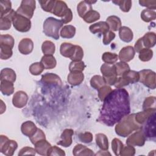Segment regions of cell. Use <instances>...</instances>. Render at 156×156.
I'll use <instances>...</instances> for the list:
<instances>
[{"instance_id": "6da1fadb", "label": "cell", "mask_w": 156, "mask_h": 156, "mask_svg": "<svg viewBox=\"0 0 156 156\" xmlns=\"http://www.w3.org/2000/svg\"><path fill=\"white\" fill-rule=\"evenodd\" d=\"M103 102L98 120L107 126H114L130 113L129 95L124 88L112 90Z\"/></svg>"}, {"instance_id": "7bdbcfd3", "label": "cell", "mask_w": 156, "mask_h": 156, "mask_svg": "<svg viewBox=\"0 0 156 156\" xmlns=\"http://www.w3.org/2000/svg\"><path fill=\"white\" fill-rule=\"evenodd\" d=\"M85 68V65L82 61H72L69 65L70 72L80 71L82 72Z\"/></svg>"}, {"instance_id": "e575fe53", "label": "cell", "mask_w": 156, "mask_h": 156, "mask_svg": "<svg viewBox=\"0 0 156 156\" xmlns=\"http://www.w3.org/2000/svg\"><path fill=\"white\" fill-rule=\"evenodd\" d=\"M90 85L93 88L98 90L101 87L105 85L106 83L103 77L99 75H95L91 77L90 80Z\"/></svg>"}, {"instance_id": "836d02e7", "label": "cell", "mask_w": 156, "mask_h": 156, "mask_svg": "<svg viewBox=\"0 0 156 156\" xmlns=\"http://www.w3.org/2000/svg\"><path fill=\"white\" fill-rule=\"evenodd\" d=\"M41 50L44 55H53L55 52V46L53 42L49 40L44 41L41 45Z\"/></svg>"}, {"instance_id": "603a6c76", "label": "cell", "mask_w": 156, "mask_h": 156, "mask_svg": "<svg viewBox=\"0 0 156 156\" xmlns=\"http://www.w3.org/2000/svg\"><path fill=\"white\" fill-rule=\"evenodd\" d=\"M119 36L122 41L129 43L133 40V32L129 27L122 26L119 29Z\"/></svg>"}, {"instance_id": "5bb4252c", "label": "cell", "mask_w": 156, "mask_h": 156, "mask_svg": "<svg viewBox=\"0 0 156 156\" xmlns=\"http://www.w3.org/2000/svg\"><path fill=\"white\" fill-rule=\"evenodd\" d=\"M34 49V43L30 38H23L18 44V50L23 55L30 54Z\"/></svg>"}, {"instance_id": "8d00e7d4", "label": "cell", "mask_w": 156, "mask_h": 156, "mask_svg": "<svg viewBox=\"0 0 156 156\" xmlns=\"http://www.w3.org/2000/svg\"><path fill=\"white\" fill-rule=\"evenodd\" d=\"M12 10V3L10 1H0V18H2Z\"/></svg>"}, {"instance_id": "3957f363", "label": "cell", "mask_w": 156, "mask_h": 156, "mask_svg": "<svg viewBox=\"0 0 156 156\" xmlns=\"http://www.w3.org/2000/svg\"><path fill=\"white\" fill-rule=\"evenodd\" d=\"M63 23L60 20L54 17L47 18L43 23V33L48 37L55 40L59 39V30L63 26Z\"/></svg>"}, {"instance_id": "484cf974", "label": "cell", "mask_w": 156, "mask_h": 156, "mask_svg": "<svg viewBox=\"0 0 156 156\" xmlns=\"http://www.w3.org/2000/svg\"><path fill=\"white\" fill-rule=\"evenodd\" d=\"M155 112L154 109H147L143 112H140L137 113H135V119L136 122L140 125H143L149 116L154 112Z\"/></svg>"}, {"instance_id": "ac0fdd59", "label": "cell", "mask_w": 156, "mask_h": 156, "mask_svg": "<svg viewBox=\"0 0 156 156\" xmlns=\"http://www.w3.org/2000/svg\"><path fill=\"white\" fill-rule=\"evenodd\" d=\"M84 79V74L80 71L70 72L67 77L68 83L73 86L80 85Z\"/></svg>"}, {"instance_id": "f6af8a7d", "label": "cell", "mask_w": 156, "mask_h": 156, "mask_svg": "<svg viewBox=\"0 0 156 156\" xmlns=\"http://www.w3.org/2000/svg\"><path fill=\"white\" fill-rule=\"evenodd\" d=\"M116 73L117 76H121L125 72L129 71L130 69V67L129 65L126 62H119L116 63L115 65Z\"/></svg>"}, {"instance_id": "11a10c76", "label": "cell", "mask_w": 156, "mask_h": 156, "mask_svg": "<svg viewBox=\"0 0 156 156\" xmlns=\"http://www.w3.org/2000/svg\"><path fill=\"white\" fill-rule=\"evenodd\" d=\"M139 4L143 7H146L149 10H155L156 8L155 0H140Z\"/></svg>"}, {"instance_id": "c3c4849f", "label": "cell", "mask_w": 156, "mask_h": 156, "mask_svg": "<svg viewBox=\"0 0 156 156\" xmlns=\"http://www.w3.org/2000/svg\"><path fill=\"white\" fill-rule=\"evenodd\" d=\"M55 1H51V0H40L39 1V3L41 5V7L42 9L47 12H52V10L54 9V5H55Z\"/></svg>"}, {"instance_id": "f35d334b", "label": "cell", "mask_w": 156, "mask_h": 156, "mask_svg": "<svg viewBox=\"0 0 156 156\" xmlns=\"http://www.w3.org/2000/svg\"><path fill=\"white\" fill-rule=\"evenodd\" d=\"M15 40L13 37L9 34L1 35L0 36V45L7 46L12 49L13 48Z\"/></svg>"}, {"instance_id": "6125c7cd", "label": "cell", "mask_w": 156, "mask_h": 156, "mask_svg": "<svg viewBox=\"0 0 156 156\" xmlns=\"http://www.w3.org/2000/svg\"><path fill=\"white\" fill-rule=\"evenodd\" d=\"M129 83L127 82V81L122 76H120L119 77H118V79L115 83L114 86L117 88H121L124 86L128 85Z\"/></svg>"}, {"instance_id": "7a4b0ae2", "label": "cell", "mask_w": 156, "mask_h": 156, "mask_svg": "<svg viewBox=\"0 0 156 156\" xmlns=\"http://www.w3.org/2000/svg\"><path fill=\"white\" fill-rule=\"evenodd\" d=\"M141 129V125L138 124L135 119V113L124 117L119 121L115 127L117 135L122 137H127L133 131Z\"/></svg>"}, {"instance_id": "7c38bea8", "label": "cell", "mask_w": 156, "mask_h": 156, "mask_svg": "<svg viewBox=\"0 0 156 156\" xmlns=\"http://www.w3.org/2000/svg\"><path fill=\"white\" fill-rule=\"evenodd\" d=\"M28 96L26 92L23 91H16L12 98V104L16 108L24 107L27 102Z\"/></svg>"}, {"instance_id": "9a60e30c", "label": "cell", "mask_w": 156, "mask_h": 156, "mask_svg": "<svg viewBox=\"0 0 156 156\" xmlns=\"http://www.w3.org/2000/svg\"><path fill=\"white\" fill-rule=\"evenodd\" d=\"M41 82L46 85H56L59 87L62 85V80L60 77L55 74L50 73L42 75Z\"/></svg>"}, {"instance_id": "d4e9b609", "label": "cell", "mask_w": 156, "mask_h": 156, "mask_svg": "<svg viewBox=\"0 0 156 156\" xmlns=\"http://www.w3.org/2000/svg\"><path fill=\"white\" fill-rule=\"evenodd\" d=\"M16 75L14 70L9 68H5L1 71L0 79L1 80H5L14 83L16 80Z\"/></svg>"}, {"instance_id": "ffe728a7", "label": "cell", "mask_w": 156, "mask_h": 156, "mask_svg": "<svg viewBox=\"0 0 156 156\" xmlns=\"http://www.w3.org/2000/svg\"><path fill=\"white\" fill-rule=\"evenodd\" d=\"M34 146L36 152L41 155H48V151L52 146L51 144L46 140V139L38 141L34 144Z\"/></svg>"}, {"instance_id": "d6a6232c", "label": "cell", "mask_w": 156, "mask_h": 156, "mask_svg": "<svg viewBox=\"0 0 156 156\" xmlns=\"http://www.w3.org/2000/svg\"><path fill=\"white\" fill-rule=\"evenodd\" d=\"M129 83H135L139 81L140 75L139 73L133 70H129L125 72L122 76Z\"/></svg>"}, {"instance_id": "f5cc1de1", "label": "cell", "mask_w": 156, "mask_h": 156, "mask_svg": "<svg viewBox=\"0 0 156 156\" xmlns=\"http://www.w3.org/2000/svg\"><path fill=\"white\" fill-rule=\"evenodd\" d=\"M12 22V20L5 16L0 18V29L1 30L9 29L11 27Z\"/></svg>"}, {"instance_id": "5b68a950", "label": "cell", "mask_w": 156, "mask_h": 156, "mask_svg": "<svg viewBox=\"0 0 156 156\" xmlns=\"http://www.w3.org/2000/svg\"><path fill=\"white\" fill-rule=\"evenodd\" d=\"M101 71L106 84L114 85L118 79L115 65L104 63L101 66Z\"/></svg>"}, {"instance_id": "8fae6325", "label": "cell", "mask_w": 156, "mask_h": 156, "mask_svg": "<svg viewBox=\"0 0 156 156\" xmlns=\"http://www.w3.org/2000/svg\"><path fill=\"white\" fill-rule=\"evenodd\" d=\"M145 141V136L142 130H140L132 133L127 138L126 140V144L132 146H143Z\"/></svg>"}, {"instance_id": "680465c9", "label": "cell", "mask_w": 156, "mask_h": 156, "mask_svg": "<svg viewBox=\"0 0 156 156\" xmlns=\"http://www.w3.org/2000/svg\"><path fill=\"white\" fill-rule=\"evenodd\" d=\"M135 154V149L133 146L127 145L124 146L120 154L121 156H133Z\"/></svg>"}, {"instance_id": "681fc988", "label": "cell", "mask_w": 156, "mask_h": 156, "mask_svg": "<svg viewBox=\"0 0 156 156\" xmlns=\"http://www.w3.org/2000/svg\"><path fill=\"white\" fill-rule=\"evenodd\" d=\"M155 103L156 99L155 96H149L145 99L143 105V110L147 109H154L155 110Z\"/></svg>"}, {"instance_id": "1f68e13d", "label": "cell", "mask_w": 156, "mask_h": 156, "mask_svg": "<svg viewBox=\"0 0 156 156\" xmlns=\"http://www.w3.org/2000/svg\"><path fill=\"white\" fill-rule=\"evenodd\" d=\"M76 34V27L72 25L64 26L60 30V35L63 38H72Z\"/></svg>"}, {"instance_id": "f907efd6", "label": "cell", "mask_w": 156, "mask_h": 156, "mask_svg": "<svg viewBox=\"0 0 156 156\" xmlns=\"http://www.w3.org/2000/svg\"><path fill=\"white\" fill-rule=\"evenodd\" d=\"M29 139L32 143L34 145L38 141L43 139H46V136L43 130L40 129H37L35 133L32 136L29 137Z\"/></svg>"}, {"instance_id": "30bf717a", "label": "cell", "mask_w": 156, "mask_h": 156, "mask_svg": "<svg viewBox=\"0 0 156 156\" xmlns=\"http://www.w3.org/2000/svg\"><path fill=\"white\" fill-rule=\"evenodd\" d=\"M141 83L150 89H155L156 87L155 73L151 69H143L138 72Z\"/></svg>"}, {"instance_id": "4fadbf2b", "label": "cell", "mask_w": 156, "mask_h": 156, "mask_svg": "<svg viewBox=\"0 0 156 156\" xmlns=\"http://www.w3.org/2000/svg\"><path fill=\"white\" fill-rule=\"evenodd\" d=\"M135 51L132 46H127L122 48L119 52L118 58L121 62H128L132 60L135 56Z\"/></svg>"}, {"instance_id": "74e56055", "label": "cell", "mask_w": 156, "mask_h": 156, "mask_svg": "<svg viewBox=\"0 0 156 156\" xmlns=\"http://www.w3.org/2000/svg\"><path fill=\"white\" fill-rule=\"evenodd\" d=\"M82 18L86 23H92L100 18V14L98 12L91 10L88 12Z\"/></svg>"}, {"instance_id": "ee69618b", "label": "cell", "mask_w": 156, "mask_h": 156, "mask_svg": "<svg viewBox=\"0 0 156 156\" xmlns=\"http://www.w3.org/2000/svg\"><path fill=\"white\" fill-rule=\"evenodd\" d=\"M124 147L122 143L118 138H114L112 141V149L115 155H120Z\"/></svg>"}, {"instance_id": "f546056e", "label": "cell", "mask_w": 156, "mask_h": 156, "mask_svg": "<svg viewBox=\"0 0 156 156\" xmlns=\"http://www.w3.org/2000/svg\"><path fill=\"white\" fill-rule=\"evenodd\" d=\"M1 91L2 94L10 96L14 92L13 83L8 80H1Z\"/></svg>"}, {"instance_id": "d590c367", "label": "cell", "mask_w": 156, "mask_h": 156, "mask_svg": "<svg viewBox=\"0 0 156 156\" xmlns=\"http://www.w3.org/2000/svg\"><path fill=\"white\" fill-rule=\"evenodd\" d=\"M141 18L143 21L148 23L155 20L156 13L154 10L146 9L141 12Z\"/></svg>"}, {"instance_id": "4dcf8cb0", "label": "cell", "mask_w": 156, "mask_h": 156, "mask_svg": "<svg viewBox=\"0 0 156 156\" xmlns=\"http://www.w3.org/2000/svg\"><path fill=\"white\" fill-rule=\"evenodd\" d=\"M96 143L98 146L102 150L106 151L108 149V142L107 136L103 133L96 135Z\"/></svg>"}, {"instance_id": "277c9868", "label": "cell", "mask_w": 156, "mask_h": 156, "mask_svg": "<svg viewBox=\"0 0 156 156\" xmlns=\"http://www.w3.org/2000/svg\"><path fill=\"white\" fill-rule=\"evenodd\" d=\"M52 13L60 17L61 21L63 24L71 22L73 19L72 11L63 1H55Z\"/></svg>"}, {"instance_id": "d6986e66", "label": "cell", "mask_w": 156, "mask_h": 156, "mask_svg": "<svg viewBox=\"0 0 156 156\" xmlns=\"http://www.w3.org/2000/svg\"><path fill=\"white\" fill-rule=\"evenodd\" d=\"M89 29L94 34H101L104 35L109 30V26L106 22L99 21L91 25L89 27Z\"/></svg>"}, {"instance_id": "be15d7a7", "label": "cell", "mask_w": 156, "mask_h": 156, "mask_svg": "<svg viewBox=\"0 0 156 156\" xmlns=\"http://www.w3.org/2000/svg\"><path fill=\"white\" fill-rule=\"evenodd\" d=\"M144 48H145L143 46V42H142V39H141V38H140L135 43V46H134V50L136 52L139 53L140 51H141Z\"/></svg>"}, {"instance_id": "60d3db41", "label": "cell", "mask_w": 156, "mask_h": 156, "mask_svg": "<svg viewBox=\"0 0 156 156\" xmlns=\"http://www.w3.org/2000/svg\"><path fill=\"white\" fill-rule=\"evenodd\" d=\"M118 59V55L117 54L110 52H105L102 55V60L105 63L113 64L117 62Z\"/></svg>"}, {"instance_id": "44dd1931", "label": "cell", "mask_w": 156, "mask_h": 156, "mask_svg": "<svg viewBox=\"0 0 156 156\" xmlns=\"http://www.w3.org/2000/svg\"><path fill=\"white\" fill-rule=\"evenodd\" d=\"M36 125L31 121H27L23 122L21 126V130L23 135L30 137L37 130Z\"/></svg>"}, {"instance_id": "cb8c5ba5", "label": "cell", "mask_w": 156, "mask_h": 156, "mask_svg": "<svg viewBox=\"0 0 156 156\" xmlns=\"http://www.w3.org/2000/svg\"><path fill=\"white\" fill-rule=\"evenodd\" d=\"M73 154L75 156H79V155H94L93 151L86 147L85 146H83L81 144H78L75 146L73 150Z\"/></svg>"}, {"instance_id": "94428289", "label": "cell", "mask_w": 156, "mask_h": 156, "mask_svg": "<svg viewBox=\"0 0 156 156\" xmlns=\"http://www.w3.org/2000/svg\"><path fill=\"white\" fill-rule=\"evenodd\" d=\"M36 154V151L34 148L30 147H24L23 148H22L19 153H18V155L21 156V155H35Z\"/></svg>"}, {"instance_id": "91938a15", "label": "cell", "mask_w": 156, "mask_h": 156, "mask_svg": "<svg viewBox=\"0 0 156 156\" xmlns=\"http://www.w3.org/2000/svg\"><path fill=\"white\" fill-rule=\"evenodd\" d=\"M115 38V34L112 30H108L105 34H104L103 37V43L105 45L109 44L110 42L113 40Z\"/></svg>"}, {"instance_id": "f1b7e54d", "label": "cell", "mask_w": 156, "mask_h": 156, "mask_svg": "<svg viewBox=\"0 0 156 156\" xmlns=\"http://www.w3.org/2000/svg\"><path fill=\"white\" fill-rule=\"evenodd\" d=\"M93 10L91 4L89 1H83L80 2L77 7V13L80 17L83 18L88 12Z\"/></svg>"}, {"instance_id": "52a82bcc", "label": "cell", "mask_w": 156, "mask_h": 156, "mask_svg": "<svg viewBox=\"0 0 156 156\" xmlns=\"http://www.w3.org/2000/svg\"><path fill=\"white\" fill-rule=\"evenodd\" d=\"M35 3V1L34 0H23L16 12L18 14L30 20L34 15L36 7Z\"/></svg>"}, {"instance_id": "9f6ffc18", "label": "cell", "mask_w": 156, "mask_h": 156, "mask_svg": "<svg viewBox=\"0 0 156 156\" xmlns=\"http://www.w3.org/2000/svg\"><path fill=\"white\" fill-rule=\"evenodd\" d=\"M83 57V51L82 48L78 45L76 46L75 53L71 59L72 61H81Z\"/></svg>"}, {"instance_id": "6f0895ef", "label": "cell", "mask_w": 156, "mask_h": 156, "mask_svg": "<svg viewBox=\"0 0 156 156\" xmlns=\"http://www.w3.org/2000/svg\"><path fill=\"white\" fill-rule=\"evenodd\" d=\"M79 138L80 141L84 143H90L93 141V135L88 132L81 133L79 135Z\"/></svg>"}, {"instance_id": "e7e4bbea", "label": "cell", "mask_w": 156, "mask_h": 156, "mask_svg": "<svg viewBox=\"0 0 156 156\" xmlns=\"http://www.w3.org/2000/svg\"><path fill=\"white\" fill-rule=\"evenodd\" d=\"M1 114H2L4 113V112L5 110V105H4V107L2 106V103L1 101Z\"/></svg>"}, {"instance_id": "9c48e42d", "label": "cell", "mask_w": 156, "mask_h": 156, "mask_svg": "<svg viewBox=\"0 0 156 156\" xmlns=\"http://www.w3.org/2000/svg\"><path fill=\"white\" fill-rule=\"evenodd\" d=\"M144 126L142 131L145 136L146 139L155 140V112L152 113L146 122L143 124Z\"/></svg>"}, {"instance_id": "2e32d148", "label": "cell", "mask_w": 156, "mask_h": 156, "mask_svg": "<svg viewBox=\"0 0 156 156\" xmlns=\"http://www.w3.org/2000/svg\"><path fill=\"white\" fill-rule=\"evenodd\" d=\"M74 134V130L71 129H66L62 132L60 139L57 142V144L62 146L65 147H67L71 146L72 144V136Z\"/></svg>"}, {"instance_id": "e0dca14e", "label": "cell", "mask_w": 156, "mask_h": 156, "mask_svg": "<svg viewBox=\"0 0 156 156\" xmlns=\"http://www.w3.org/2000/svg\"><path fill=\"white\" fill-rule=\"evenodd\" d=\"M76 46L69 43H63L60 45V52L62 56L67 58H72L73 57L75 51H76Z\"/></svg>"}, {"instance_id": "4316f807", "label": "cell", "mask_w": 156, "mask_h": 156, "mask_svg": "<svg viewBox=\"0 0 156 156\" xmlns=\"http://www.w3.org/2000/svg\"><path fill=\"white\" fill-rule=\"evenodd\" d=\"M44 69H51L54 68L57 65V61L52 55H44L40 61Z\"/></svg>"}, {"instance_id": "db71d44e", "label": "cell", "mask_w": 156, "mask_h": 156, "mask_svg": "<svg viewBox=\"0 0 156 156\" xmlns=\"http://www.w3.org/2000/svg\"><path fill=\"white\" fill-rule=\"evenodd\" d=\"M48 156H54V155H60V156H64L65 155V153L63 150L60 149V147L54 146H51V147L49 149L48 153Z\"/></svg>"}, {"instance_id": "ba28073f", "label": "cell", "mask_w": 156, "mask_h": 156, "mask_svg": "<svg viewBox=\"0 0 156 156\" xmlns=\"http://www.w3.org/2000/svg\"><path fill=\"white\" fill-rule=\"evenodd\" d=\"M12 24L14 28L20 32H28L31 28L30 20L18 14L16 12L12 19Z\"/></svg>"}, {"instance_id": "8992f818", "label": "cell", "mask_w": 156, "mask_h": 156, "mask_svg": "<svg viewBox=\"0 0 156 156\" xmlns=\"http://www.w3.org/2000/svg\"><path fill=\"white\" fill-rule=\"evenodd\" d=\"M18 147L17 143L9 140L7 136L1 135L0 136V151L7 156H12Z\"/></svg>"}, {"instance_id": "83f0119b", "label": "cell", "mask_w": 156, "mask_h": 156, "mask_svg": "<svg viewBox=\"0 0 156 156\" xmlns=\"http://www.w3.org/2000/svg\"><path fill=\"white\" fill-rule=\"evenodd\" d=\"M106 23L108 24L109 29H110L112 31L119 30L121 27V21L120 18L115 15L108 16L106 19Z\"/></svg>"}, {"instance_id": "bcb514c9", "label": "cell", "mask_w": 156, "mask_h": 156, "mask_svg": "<svg viewBox=\"0 0 156 156\" xmlns=\"http://www.w3.org/2000/svg\"><path fill=\"white\" fill-rule=\"evenodd\" d=\"M0 58L2 60H7L13 54L12 49L9 46L0 45Z\"/></svg>"}, {"instance_id": "816d5d0a", "label": "cell", "mask_w": 156, "mask_h": 156, "mask_svg": "<svg viewBox=\"0 0 156 156\" xmlns=\"http://www.w3.org/2000/svg\"><path fill=\"white\" fill-rule=\"evenodd\" d=\"M98 97L99 99L101 101H103L104 99L106 98V96L112 91V90L110 86L105 85L101 87L99 90H98Z\"/></svg>"}, {"instance_id": "7402d4cb", "label": "cell", "mask_w": 156, "mask_h": 156, "mask_svg": "<svg viewBox=\"0 0 156 156\" xmlns=\"http://www.w3.org/2000/svg\"><path fill=\"white\" fill-rule=\"evenodd\" d=\"M143 46L145 48H151L155 46L156 41V35L153 32H149L141 37Z\"/></svg>"}, {"instance_id": "ab89813d", "label": "cell", "mask_w": 156, "mask_h": 156, "mask_svg": "<svg viewBox=\"0 0 156 156\" xmlns=\"http://www.w3.org/2000/svg\"><path fill=\"white\" fill-rule=\"evenodd\" d=\"M112 2L118 5L124 12H128L132 7V1L130 0H116L112 1Z\"/></svg>"}, {"instance_id": "7dc6e473", "label": "cell", "mask_w": 156, "mask_h": 156, "mask_svg": "<svg viewBox=\"0 0 156 156\" xmlns=\"http://www.w3.org/2000/svg\"><path fill=\"white\" fill-rule=\"evenodd\" d=\"M44 68L41 62H35L30 65L29 66L30 73L34 76H38L44 70Z\"/></svg>"}, {"instance_id": "b9f144b4", "label": "cell", "mask_w": 156, "mask_h": 156, "mask_svg": "<svg viewBox=\"0 0 156 156\" xmlns=\"http://www.w3.org/2000/svg\"><path fill=\"white\" fill-rule=\"evenodd\" d=\"M138 57L142 62L149 61L153 57V51L151 49L144 48L140 51Z\"/></svg>"}]
</instances>
